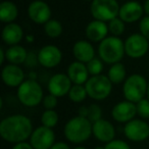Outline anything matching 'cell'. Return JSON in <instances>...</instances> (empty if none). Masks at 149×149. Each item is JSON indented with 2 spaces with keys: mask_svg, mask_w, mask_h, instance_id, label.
I'll use <instances>...</instances> for the list:
<instances>
[{
  "mask_svg": "<svg viewBox=\"0 0 149 149\" xmlns=\"http://www.w3.org/2000/svg\"><path fill=\"white\" fill-rule=\"evenodd\" d=\"M4 58H6V52H4L3 48H0V63L2 64L4 62Z\"/></svg>",
  "mask_w": 149,
  "mask_h": 149,
  "instance_id": "cell-38",
  "label": "cell"
},
{
  "mask_svg": "<svg viewBox=\"0 0 149 149\" xmlns=\"http://www.w3.org/2000/svg\"><path fill=\"white\" fill-rule=\"evenodd\" d=\"M43 105L46 109H54L57 106V97L52 94L45 96L43 98Z\"/></svg>",
  "mask_w": 149,
  "mask_h": 149,
  "instance_id": "cell-33",
  "label": "cell"
},
{
  "mask_svg": "<svg viewBox=\"0 0 149 149\" xmlns=\"http://www.w3.org/2000/svg\"><path fill=\"white\" fill-rule=\"evenodd\" d=\"M88 96L95 100H103L109 96L112 89V83L104 74L93 76L85 84Z\"/></svg>",
  "mask_w": 149,
  "mask_h": 149,
  "instance_id": "cell-7",
  "label": "cell"
},
{
  "mask_svg": "<svg viewBox=\"0 0 149 149\" xmlns=\"http://www.w3.org/2000/svg\"><path fill=\"white\" fill-rule=\"evenodd\" d=\"M137 114L142 118H149V99L143 98L142 100L136 103Z\"/></svg>",
  "mask_w": 149,
  "mask_h": 149,
  "instance_id": "cell-30",
  "label": "cell"
},
{
  "mask_svg": "<svg viewBox=\"0 0 149 149\" xmlns=\"http://www.w3.org/2000/svg\"><path fill=\"white\" fill-rule=\"evenodd\" d=\"M3 83L9 87H19L25 79V74L23 70L17 64H7L2 68Z\"/></svg>",
  "mask_w": 149,
  "mask_h": 149,
  "instance_id": "cell-17",
  "label": "cell"
},
{
  "mask_svg": "<svg viewBox=\"0 0 149 149\" xmlns=\"http://www.w3.org/2000/svg\"><path fill=\"white\" fill-rule=\"evenodd\" d=\"M92 134L100 142L108 143L114 140L116 130L111 123L101 118L98 122L92 124Z\"/></svg>",
  "mask_w": 149,
  "mask_h": 149,
  "instance_id": "cell-15",
  "label": "cell"
},
{
  "mask_svg": "<svg viewBox=\"0 0 149 149\" xmlns=\"http://www.w3.org/2000/svg\"><path fill=\"white\" fill-rule=\"evenodd\" d=\"M17 98L22 104L28 107L37 106L43 101V91L40 84L33 79L24 81L17 89Z\"/></svg>",
  "mask_w": 149,
  "mask_h": 149,
  "instance_id": "cell-4",
  "label": "cell"
},
{
  "mask_svg": "<svg viewBox=\"0 0 149 149\" xmlns=\"http://www.w3.org/2000/svg\"><path fill=\"white\" fill-rule=\"evenodd\" d=\"M107 77L112 84L122 83L126 78V68H125L124 64H122L120 62L112 64L108 70Z\"/></svg>",
  "mask_w": 149,
  "mask_h": 149,
  "instance_id": "cell-24",
  "label": "cell"
},
{
  "mask_svg": "<svg viewBox=\"0 0 149 149\" xmlns=\"http://www.w3.org/2000/svg\"><path fill=\"white\" fill-rule=\"evenodd\" d=\"M87 68L89 74H91L92 77L93 76H98V74H101V72L103 70V63L99 58L94 57L92 60H90L87 64Z\"/></svg>",
  "mask_w": 149,
  "mask_h": 149,
  "instance_id": "cell-29",
  "label": "cell"
},
{
  "mask_svg": "<svg viewBox=\"0 0 149 149\" xmlns=\"http://www.w3.org/2000/svg\"><path fill=\"white\" fill-rule=\"evenodd\" d=\"M149 42L142 34H133L125 41V52L132 58L143 57L147 53Z\"/></svg>",
  "mask_w": 149,
  "mask_h": 149,
  "instance_id": "cell-8",
  "label": "cell"
},
{
  "mask_svg": "<svg viewBox=\"0 0 149 149\" xmlns=\"http://www.w3.org/2000/svg\"><path fill=\"white\" fill-rule=\"evenodd\" d=\"M28 52L23 46L15 45L10 46L6 50V59L11 64H21L27 60Z\"/></svg>",
  "mask_w": 149,
  "mask_h": 149,
  "instance_id": "cell-23",
  "label": "cell"
},
{
  "mask_svg": "<svg viewBox=\"0 0 149 149\" xmlns=\"http://www.w3.org/2000/svg\"><path fill=\"white\" fill-rule=\"evenodd\" d=\"M89 74L87 65L84 64L83 62H72L68 68V76L74 85L86 84L89 80Z\"/></svg>",
  "mask_w": 149,
  "mask_h": 149,
  "instance_id": "cell-18",
  "label": "cell"
},
{
  "mask_svg": "<svg viewBox=\"0 0 149 149\" xmlns=\"http://www.w3.org/2000/svg\"><path fill=\"white\" fill-rule=\"evenodd\" d=\"M88 114H89V107L87 106H81L79 108V116L82 118H88Z\"/></svg>",
  "mask_w": 149,
  "mask_h": 149,
  "instance_id": "cell-37",
  "label": "cell"
},
{
  "mask_svg": "<svg viewBox=\"0 0 149 149\" xmlns=\"http://www.w3.org/2000/svg\"><path fill=\"white\" fill-rule=\"evenodd\" d=\"M139 28H140L141 34L149 41V15H146L141 19Z\"/></svg>",
  "mask_w": 149,
  "mask_h": 149,
  "instance_id": "cell-34",
  "label": "cell"
},
{
  "mask_svg": "<svg viewBox=\"0 0 149 149\" xmlns=\"http://www.w3.org/2000/svg\"><path fill=\"white\" fill-rule=\"evenodd\" d=\"M74 149H87V148H85V147H76Z\"/></svg>",
  "mask_w": 149,
  "mask_h": 149,
  "instance_id": "cell-42",
  "label": "cell"
},
{
  "mask_svg": "<svg viewBox=\"0 0 149 149\" xmlns=\"http://www.w3.org/2000/svg\"><path fill=\"white\" fill-rule=\"evenodd\" d=\"M72 83L68 74H56L52 76L48 83V90L50 94L56 97H62L65 94H68L70 90L72 89Z\"/></svg>",
  "mask_w": 149,
  "mask_h": 149,
  "instance_id": "cell-13",
  "label": "cell"
},
{
  "mask_svg": "<svg viewBox=\"0 0 149 149\" xmlns=\"http://www.w3.org/2000/svg\"><path fill=\"white\" fill-rule=\"evenodd\" d=\"M94 149H105V147H102V146H97V147H95Z\"/></svg>",
  "mask_w": 149,
  "mask_h": 149,
  "instance_id": "cell-40",
  "label": "cell"
},
{
  "mask_svg": "<svg viewBox=\"0 0 149 149\" xmlns=\"http://www.w3.org/2000/svg\"><path fill=\"white\" fill-rule=\"evenodd\" d=\"M24 37L23 29L19 25L15 23L7 24L2 30V39L7 45L15 46L22 41Z\"/></svg>",
  "mask_w": 149,
  "mask_h": 149,
  "instance_id": "cell-21",
  "label": "cell"
},
{
  "mask_svg": "<svg viewBox=\"0 0 149 149\" xmlns=\"http://www.w3.org/2000/svg\"><path fill=\"white\" fill-rule=\"evenodd\" d=\"M72 53L78 61L83 62V63H88L95 56L93 46L90 44V42L85 41V40H80L74 43Z\"/></svg>",
  "mask_w": 149,
  "mask_h": 149,
  "instance_id": "cell-19",
  "label": "cell"
},
{
  "mask_svg": "<svg viewBox=\"0 0 149 149\" xmlns=\"http://www.w3.org/2000/svg\"><path fill=\"white\" fill-rule=\"evenodd\" d=\"M108 31L112 34V36L118 37L125 31V22H123L120 17H116L108 24Z\"/></svg>",
  "mask_w": 149,
  "mask_h": 149,
  "instance_id": "cell-28",
  "label": "cell"
},
{
  "mask_svg": "<svg viewBox=\"0 0 149 149\" xmlns=\"http://www.w3.org/2000/svg\"><path fill=\"white\" fill-rule=\"evenodd\" d=\"M87 95V90H86L85 86L83 85H74L68 92L70 99L74 102H77V103L85 100Z\"/></svg>",
  "mask_w": 149,
  "mask_h": 149,
  "instance_id": "cell-26",
  "label": "cell"
},
{
  "mask_svg": "<svg viewBox=\"0 0 149 149\" xmlns=\"http://www.w3.org/2000/svg\"><path fill=\"white\" fill-rule=\"evenodd\" d=\"M98 53L102 61L109 64L118 63L126 53L125 43H123L122 40L116 36L106 37L100 42Z\"/></svg>",
  "mask_w": 149,
  "mask_h": 149,
  "instance_id": "cell-3",
  "label": "cell"
},
{
  "mask_svg": "<svg viewBox=\"0 0 149 149\" xmlns=\"http://www.w3.org/2000/svg\"><path fill=\"white\" fill-rule=\"evenodd\" d=\"M28 15L34 23L45 25L48 21H50L51 9L46 2L42 0H35L28 7Z\"/></svg>",
  "mask_w": 149,
  "mask_h": 149,
  "instance_id": "cell-12",
  "label": "cell"
},
{
  "mask_svg": "<svg viewBox=\"0 0 149 149\" xmlns=\"http://www.w3.org/2000/svg\"><path fill=\"white\" fill-rule=\"evenodd\" d=\"M105 149H131L128 143L123 140H112L111 142L106 143Z\"/></svg>",
  "mask_w": 149,
  "mask_h": 149,
  "instance_id": "cell-32",
  "label": "cell"
},
{
  "mask_svg": "<svg viewBox=\"0 0 149 149\" xmlns=\"http://www.w3.org/2000/svg\"><path fill=\"white\" fill-rule=\"evenodd\" d=\"M30 143L34 149H50L55 143V135L52 129L44 126L39 127L33 131Z\"/></svg>",
  "mask_w": 149,
  "mask_h": 149,
  "instance_id": "cell-9",
  "label": "cell"
},
{
  "mask_svg": "<svg viewBox=\"0 0 149 149\" xmlns=\"http://www.w3.org/2000/svg\"><path fill=\"white\" fill-rule=\"evenodd\" d=\"M108 33V26L104 22L94 19L88 24L86 28V36L92 42H101L106 38Z\"/></svg>",
  "mask_w": 149,
  "mask_h": 149,
  "instance_id": "cell-20",
  "label": "cell"
},
{
  "mask_svg": "<svg viewBox=\"0 0 149 149\" xmlns=\"http://www.w3.org/2000/svg\"><path fill=\"white\" fill-rule=\"evenodd\" d=\"M120 7L116 0H93L90 11L94 19L106 23L118 17Z\"/></svg>",
  "mask_w": 149,
  "mask_h": 149,
  "instance_id": "cell-6",
  "label": "cell"
},
{
  "mask_svg": "<svg viewBox=\"0 0 149 149\" xmlns=\"http://www.w3.org/2000/svg\"><path fill=\"white\" fill-rule=\"evenodd\" d=\"M44 31L50 38H57L62 33V26L56 19H50L44 25Z\"/></svg>",
  "mask_w": 149,
  "mask_h": 149,
  "instance_id": "cell-25",
  "label": "cell"
},
{
  "mask_svg": "<svg viewBox=\"0 0 149 149\" xmlns=\"http://www.w3.org/2000/svg\"><path fill=\"white\" fill-rule=\"evenodd\" d=\"M148 84L141 74H132L125 81L123 92L128 101L138 103L147 94Z\"/></svg>",
  "mask_w": 149,
  "mask_h": 149,
  "instance_id": "cell-5",
  "label": "cell"
},
{
  "mask_svg": "<svg viewBox=\"0 0 149 149\" xmlns=\"http://www.w3.org/2000/svg\"><path fill=\"white\" fill-rule=\"evenodd\" d=\"M19 9L11 1H3L0 3V19L3 23L10 24L17 17Z\"/></svg>",
  "mask_w": 149,
  "mask_h": 149,
  "instance_id": "cell-22",
  "label": "cell"
},
{
  "mask_svg": "<svg viewBox=\"0 0 149 149\" xmlns=\"http://www.w3.org/2000/svg\"><path fill=\"white\" fill-rule=\"evenodd\" d=\"M137 114L136 104L131 101H120L113 106L111 110V116L114 120L118 123H129L134 120Z\"/></svg>",
  "mask_w": 149,
  "mask_h": 149,
  "instance_id": "cell-14",
  "label": "cell"
},
{
  "mask_svg": "<svg viewBox=\"0 0 149 149\" xmlns=\"http://www.w3.org/2000/svg\"><path fill=\"white\" fill-rule=\"evenodd\" d=\"M50 149H70L66 143L64 142H56Z\"/></svg>",
  "mask_w": 149,
  "mask_h": 149,
  "instance_id": "cell-36",
  "label": "cell"
},
{
  "mask_svg": "<svg viewBox=\"0 0 149 149\" xmlns=\"http://www.w3.org/2000/svg\"><path fill=\"white\" fill-rule=\"evenodd\" d=\"M143 8H144V13H146L147 15H149V0H146L144 2Z\"/></svg>",
  "mask_w": 149,
  "mask_h": 149,
  "instance_id": "cell-39",
  "label": "cell"
},
{
  "mask_svg": "<svg viewBox=\"0 0 149 149\" xmlns=\"http://www.w3.org/2000/svg\"><path fill=\"white\" fill-rule=\"evenodd\" d=\"M38 62L47 68H55L60 63L62 58L61 51L54 45H46L39 51L37 55Z\"/></svg>",
  "mask_w": 149,
  "mask_h": 149,
  "instance_id": "cell-11",
  "label": "cell"
},
{
  "mask_svg": "<svg viewBox=\"0 0 149 149\" xmlns=\"http://www.w3.org/2000/svg\"><path fill=\"white\" fill-rule=\"evenodd\" d=\"M126 137L134 142H141L149 137V125L142 120H132L124 128Z\"/></svg>",
  "mask_w": 149,
  "mask_h": 149,
  "instance_id": "cell-10",
  "label": "cell"
},
{
  "mask_svg": "<svg viewBox=\"0 0 149 149\" xmlns=\"http://www.w3.org/2000/svg\"><path fill=\"white\" fill-rule=\"evenodd\" d=\"M13 149H34V148L31 145V143L21 142V143H17V144L13 147Z\"/></svg>",
  "mask_w": 149,
  "mask_h": 149,
  "instance_id": "cell-35",
  "label": "cell"
},
{
  "mask_svg": "<svg viewBox=\"0 0 149 149\" xmlns=\"http://www.w3.org/2000/svg\"><path fill=\"white\" fill-rule=\"evenodd\" d=\"M64 136L70 142L80 144L90 138L92 134V123L87 118L78 116L66 123L64 127Z\"/></svg>",
  "mask_w": 149,
  "mask_h": 149,
  "instance_id": "cell-2",
  "label": "cell"
},
{
  "mask_svg": "<svg viewBox=\"0 0 149 149\" xmlns=\"http://www.w3.org/2000/svg\"><path fill=\"white\" fill-rule=\"evenodd\" d=\"M101 116H102V110L100 108L99 105L97 104H91L89 106V114H88V120L94 124V123L98 122L99 120H101Z\"/></svg>",
  "mask_w": 149,
  "mask_h": 149,
  "instance_id": "cell-31",
  "label": "cell"
},
{
  "mask_svg": "<svg viewBox=\"0 0 149 149\" xmlns=\"http://www.w3.org/2000/svg\"><path fill=\"white\" fill-rule=\"evenodd\" d=\"M33 133V125L29 118L23 114L7 116L0 123V135L10 143L25 142Z\"/></svg>",
  "mask_w": 149,
  "mask_h": 149,
  "instance_id": "cell-1",
  "label": "cell"
},
{
  "mask_svg": "<svg viewBox=\"0 0 149 149\" xmlns=\"http://www.w3.org/2000/svg\"><path fill=\"white\" fill-rule=\"evenodd\" d=\"M147 97L149 99V83H148V89H147Z\"/></svg>",
  "mask_w": 149,
  "mask_h": 149,
  "instance_id": "cell-41",
  "label": "cell"
},
{
  "mask_svg": "<svg viewBox=\"0 0 149 149\" xmlns=\"http://www.w3.org/2000/svg\"><path fill=\"white\" fill-rule=\"evenodd\" d=\"M41 122L44 127L47 128H54L58 123V114L53 109H46L41 116Z\"/></svg>",
  "mask_w": 149,
  "mask_h": 149,
  "instance_id": "cell-27",
  "label": "cell"
},
{
  "mask_svg": "<svg viewBox=\"0 0 149 149\" xmlns=\"http://www.w3.org/2000/svg\"><path fill=\"white\" fill-rule=\"evenodd\" d=\"M144 8L137 1H128L120 7L118 17L125 23H134L142 17Z\"/></svg>",
  "mask_w": 149,
  "mask_h": 149,
  "instance_id": "cell-16",
  "label": "cell"
}]
</instances>
